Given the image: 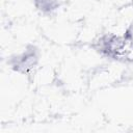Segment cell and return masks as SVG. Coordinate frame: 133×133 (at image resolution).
Listing matches in <instances>:
<instances>
[{"label": "cell", "instance_id": "cell-1", "mask_svg": "<svg viewBox=\"0 0 133 133\" xmlns=\"http://www.w3.org/2000/svg\"><path fill=\"white\" fill-rule=\"evenodd\" d=\"M37 53L36 51L31 48L29 50H25L23 53L17 55L12 61H11V65L12 69L19 73L22 74H28L29 72H31L36 63H37Z\"/></svg>", "mask_w": 133, "mask_h": 133}, {"label": "cell", "instance_id": "cell-2", "mask_svg": "<svg viewBox=\"0 0 133 133\" xmlns=\"http://www.w3.org/2000/svg\"><path fill=\"white\" fill-rule=\"evenodd\" d=\"M35 5L43 12H52L58 7V0H35Z\"/></svg>", "mask_w": 133, "mask_h": 133}]
</instances>
